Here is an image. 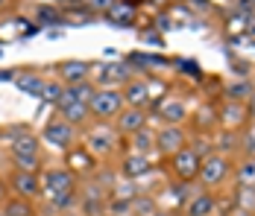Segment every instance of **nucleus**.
<instances>
[{
	"mask_svg": "<svg viewBox=\"0 0 255 216\" xmlns=\"http://www.w3.org/2000/svg\"><path fill=\"white\" fill-rule=\"evenodd\" d=\"M112 24H121V26H132V21L138 18V9L132 6V3H124V0H118V6L106 15Z\"/></svg>",
	"mask_w": 255,
	"mask_h": 216,
	"instance_id": "nucleus-21",
	"label": "nucleus"
},
{
	"mask_svg": "<svg viewBox=\"0 0 255 216\" xmlns=\"http://www.w3.org/2000/svg\"><path fill=\"white\" fill-rule=\"evenodd\" d=\"M12 190L18 193L21 199H35L41 190V178L32 169H15L12 172Z\"/></svg>",
	"mask_w": 255,
	"mask_h": 216,
	"instance_id": "nucleus-11",
	"label": "nucleus"
},
{
	"mask_svg": "<svg viewBox=\"0 0 255 216\" xmlns=\"http://www.w3.org/2000/svg\"><path fill=\"white\" fill-rule=\"evenodd\" d=\"M3 211L6 216H32V208H29V199H9L6 205H3Z\"/></svg>",
	"mask_w": 255,
	"mask_h": 216,
	"instance_id": "nucleus-29",
	"label": "nucleus"
},
{
	"mask_svg": "<svg viewBox=\"0 0 255 216\" xmlns=\"http://www.w3.org/2000/svg\"><path fill=\"white\" fill-rule=\"evenodd\" d=\"M200 164H203V158L191 146H185V149H179L176 155H170V169H173L176 181H194L200 175Z\"/></svg>",
	"mask_w": 255,
	"mask_h": 216,
	"instance_id": "nucleus-6",
	"label": "nucleus"
},
{
	"mask_svg": "<svg viewBox=\"0 0 255 216\" xmlns=\"http://www.w3.org/2000/svg\"><path fill=\"white\" fill-rule=\"evenodd\" d=\"M35 21L41 26H56V24H65V12L56 9V6H38L35 9Z\"/></svg>",
	"mask_w": 255,
	"mask_h": 216,
	"instance_id": "nucleus-25",
	"label": "nucleus"
},
{
	"mask_svg": "<svg viewBox=\"0 0 255 216\" xmlns=\"http://www.w3.org/2000/svg\"><path fill=\"white\" fill-rule=\"evenodd\" d=\"M44 141L50 146H59V149H71L74 141H77V129L68 120H62V117H53L44 126Z\"/></svg>",
	"mask_w": 255,
	"mask_h": 216,
	"instance_id": "nucleus-8",
	"label": "nucleus"
},
{
	"mask_svg": "<svg viewBox=\"0 0 255 216\" xmlns=\"http://www.w3.org/2000/svg\"><path fill=\"white\" fill-rule=\"evenodd\" d=\"M235 202H238V208L253 211V214H255V187L241 184V187H238V193H235Z\"/></svg>",
	"mask_w": 255,
	"mask_h": 216,
	"instance_id": "nucleus-30",
	"label": "nucleus"
},
{
	"mask_svg": "<svg viewBox=\"0 0 255 216\" xmlns=\"http://www.w3.org/2000/svg\"><path fill=\"white\" fill-rule=\"evenodd\" d=\"M235 175H238V184L255 187V158H244L238 164V169H235Z\"/></svg>",
	"mask_w": 255,
	"mask_h": 216,
	"instance_id": "nucleus-28",
	"label": "nucleus"
},
{
	"mask_svg": "<svg viewBox=\"0 0 255 216\" xmlns=\"http://www.w3.org/2000/svg\"><path fill=\"white\" fill-rule=\"evenodd\" d=\"M12 82H15V85H18L21 91H26V94H35V96H38L47 79H44V76H38V73H32V71H26V73H18V76H15Z\"/></svg>",
	"mask_w": 255,
	"mask_h": 216,
	"instance_id": "nucleus-22",
	"label": "nucleus"
},
{
	"mask_svg": "<svg viewBox=\"0 0 255 216\" xmlns=\"http://www.w3.org/2000/svg\"><path fill=\"white\" fill-rule=\"evenodd\" d=\"M211 144H214L211 138H200V141H197V144L191 146V149H194V152H197V155H200V158H203V161H205L208 155H214V152H211L214 146H211Z\"/></svg>",
	"mask_w": 255,
	"mask_h": 216,
	"instance_id": "nucleus-35",
	"label": "nucleus"
},
{
	"mask_svg": "<svg viewBox=\"0 0 255 216\" xmlns=\"http://www.w3.org/2000/svg\"><path fill=\"white\" fill-rule=\"evenodd\" d=\"M188 146V138H185V132H182V126H161L158 132H155V149L161 152V155H176L179 149H185Z\"/></svg>",
	"mask_w": 255,
	"mask_h": 216,
	"instance_id": "nucleus-9",
	"label": "nucleus"
},
{
	"mask_svg": "<svg viewBox=\"0 0 255 216\" xmlns=\"http://www.w3.org/2000/svg\"><path fill=\"white\" fill-rule=\"evenodd\" d=\"M158 208H155V199L147 196V193H138L135 202H132V216H153Z\"/></svg>",
	"mask_w": 255,
	"mask_h": 216,
	"instance_id": "nucleus-27",
	"label": "nucleus"
},
{
	"mask_svg": "<svg viewBox=\"0 0 255 216\" xmlns=\"http://www.w3.org/2000/svg\"><path fill=\"white\" fill-rule=\"evenodd\" d=\"M59 117L68 120L74 129H77V126H85V123H88L91 108H88L85 102H68V105H59Z\"/></svg>",
	"mask_w": 255,
	"mask_h": 216,
	"instance_id": "nucleus-19",
	"label": "nucleus"
},
{
	"mask_svg": "<svg viewBox=\"0 0 255 216\" xmlns=\"http://www.w3.org/2000/svg\"><path fill=\"white\" fill-rule=\"evenodd\" d=\"M229 216H255V214H253V211H244V208H235Z\"/></svg>",
	"mask_w": 255,
	"mask_h": 216,
	"instance_id": "nucleus-37",
	"label": "nucleus"
},
{
	"mask_svg": "<svg viewBox=\"0 0 255 216\" xmlns=\"http://www.w3.org/2000/svg\"><path fill=\"white\" fill-rule=\"evenodd\" d=\"M0 216H6V211H0Z\"/></svg>",
	"mask_w": 255,
	"mask_h": 216,
	"instance_id": "nucleus-42",
	"label": "nucleus"
},
{
	"mask_svg": "<svg viewBox=\"0 0 255 216\" xmlns=\"http://www.w3.org/2000/svg\"><path fill=\"white\" fill-rule=\"evenodd\" d=\"M241 149L247 158H255V123L244 129V138H241Z\"/></svg>",
	"mask_w": 255,
	"mask_h": 216,
	"instance_id": "nucleus-32",
	"label": "nucleus"
},
{
	"mask_svg": "<svg viewBox=\"0 0 255 216\" xmlns=\"http://www.w3.org/2000/svg\"><path fill=\"white\" fill-rule=\"evenodd\" d=\"M41 187L47 190V196H56V193H71L77 187V175L71 167H53L41 175Z\"/></svg>",
	"mask_w": 255,
	"mask_h": 216,
	"instance_id": "nucleus-7",
	"label": "nucleus"
},
{
	"mask_svg": "<svg viewBox=\"0 0 255 216\" xmlns=\"http://www.w3.org/2000/svg\"><path fill=\"white\" fill-rule=\"evenodd\" d=\"M56 3H62V6H77V3H82V0H56Z\"/></svg>",
	"mask_w": 255,
	"mask_h": 216,
	"instance_id": "nucleus-39",
	"label": "nucleus"
},
{
	"mask_svg": "<svg viewBox=\"0 0 255 216\" xmlns=\"http://www.w3.org/2000/svg\"><path fill=\"white\" fill-rule=\"evenodd\" d=\"M158 117L167 123V126H182V123L188 120V105H185V99H179V96L161 99V102H158Z\"/></svg>",
	"mask_w": 255,
	"mask_h": 216,
	"instance_id": "nucleus-13",
	"label": "nucleus"
},
{
	"mask_svg": "<svg viewBox=\"0 0 255 216\" xmlns=\"http://www.w3.org/2000/svg\"><path fill=\"white\" fill-rule=\"evenodd\" d=\"M0 205H6V184L0 181Z\"/></svg>",
	"mask_w": 255,
	"mask_h": 216,
	"instance_id": "nucleus-38",
	"label": "nucleus"
},
{
	"mask_svg": "<svg viewBox=\"0 0 255 216\" xmlns=\"http://www.w3.org/2000/svg\"><path fill=\"white\" fill-rule=\"evenodd\" d=\"M220 123H223L226 129H241V126L247 123V105L229 99V102L220 108Z\"/></svg>",
	"mask_w": 255,
	"mask_h": 216,
	"instance_id": "nucleus-18",
	"label": "nucleus"
},
{
	"mask_svg": "<svg viewBox=\"0 0 255 216\" xmlns=\"http://www.w3.org/2000/svg\"><path fill=\"white\" fill-rule=\"evenodd\" d=\"M141 129H147V111H144V108H132V105H127V108L115 117V132H118V135L132 138V135H138Z\"/></svg>",
	"mask_w": 255,
	"mask_h": 216,
	"instance_id": "nucleus-10",
	"label": "nucleus"
},
{
	"mask_svg": "<svg viewBox=\"0 0 255 216\" xmlns=\"http://www.w3.org/2000/svg\"><path fill=\"white\" fill-rule=\"evenodd\" d=\"M153 216H173V214H167V211H155Z\"/></svg>",
	"mask_w": 255,
	"mask_h": 216,
	"instance_id": "nucleus-40",
	"label": "nucleus"
},
{
	"mask_svg": "<svg viewBox=\"0 0 255 216\" xmlns=\"http://www.w3.org/2000/svg\"><path fill=\"white\" fill-rule=\"evenodd\" d=\"M85 6L97 15V12H103V15H109L115 6H118V0H85Z\"/></svg>",
	"mask_w": 255,
	"mask_h": 216,
	"instance_id": "nucleus-33",
	"label": "nucleus"
},
{
	"mask_svg": "<svg viewBox=\"0 0 255 216\" xmlns=\"http://www.w3.org/2000/svg\"><path fill=\"white\" fill-rule=\"evenodd\" d=\"M97 91V85H91V82H79V85H68L65 88V96H62V102L59 105H68V102H91V96ZM56 105V108H59Z\"/></svg>",
	"mask_w": 255,
	"mask_h": 216,
	"instance_id": "nucleus-20",
	"label": "nucleus"
},
{
	"mask_svg": "<svg viewBox=\"0 0 255 216\" xmlns=\"http://www.w3.org/2000/svg\"><path fill=\"white\" fill-rule=\"evenodd\" d=\"M229 158L226 155H208L203 164H200V184H203L205 190H211V187H217V184H223L226 178H229Z\"/></svg>",
	"mask_w": 255,
	"mask_h": 216,
	"instance_id": "nucleus-3",
	"label": "nucleus"
},
{
	"mask_svg": "<svg viewBox=\"0 0 255 216\" xmlns=\"http://www.w3.org/2000/svg\"><path fill=\"white\" fill-rule=\"evenodd\" d=\"M12 161L18 169H38V161H41V146H38V138L29 132L24 138L12 141Z\"/></svg>",
	"mask_w": 255,
	"mask_h": 216,
	"instance_id": "nucleus-2",
	"label": "nucleus"
},
{
	"mask_svg": "<svg viewBox=\"0 0 255 216\" xmlns=\"http://www.w3.org/2000/svg\"><path fill=\"white\" fill-rule=\"evenodd\" d=\"M150 169H153L150 158H147V155H135V152L127 155L124 164H121V172H124V178H129V181H138V178L150 175Z\"/></svg>",
	"mask_w": 255,
	"mask_h": 216,
	"instance_id": "nucleus-17",
	"label": "nucleus"
},
{
	"mask_svg": "<svg viewBox=\"0 0 255 216\" xmlns=\"http://www.w3.org/2000/svg\"><path fill=\"white\" fill-rule=\"evenodd\" d=\"M59 73H62L65 85H79V82H91L94 68H91L88 62H77V59H71V62H62V65H59Z\"/></svg>",
	"mask_w": 255,
	"mask_h": 216,
	"instance_id": "nucleus-15",
	"label": "nucleus"
},
{
	"mask_svg": "<svg viewBox=\"0 0 255 216\" xmlns=\"http://www.w3.org/2000/svg\"><path fill=\"white\" fill-rule=\"evenodd\" d=\"M50 202H53L56 211H68V208H74V205L79 202V196L74 190L71 193H56V196H50Z\"/></svg>",
	"mask_w": 255,
	"mask_h": 216,
	"instance_id": "nucleus-31",
	"label": "nucleus"
},
{
	"mask_svg": "<svg viewBox=\"0 0 255 216\" xmlns=\"http://www.w3.org/2000/svg\"><path fill=\"white\" fill-rule=\"evenodd\" d=\"M217 214V196L211 190H200L191 196V202L185 205V216H214Z\"/></svg>",
	"mask_w": 255,
	"mask_h": 216,
	"instance_id": "nucleus-14",
	"label": "nucleus"
},
{
	"mask_svg": "<svg viewBox=\"0 0 255 216\" xmlns=\"http://www.w3.org/2000/svg\"><path fill=\"white\" fill-rule=\"evenodd\" d=\"M91 114L100 117V120H109V117H118L124 108H127V99H124V91L118 88H97L91 102H88Z\"/></svg>",
	"mask_w": 255,
	"mask_h": 216,
	"instance_id": "nucleus-1",
	"label": "nucleus"
},
{
	"mask_svg": "<svg viewBox=\"0 0 255 216\" xmlns=\"http://www.w3.org/2000/svg\"><path fill=\"white\" fill-rule=\"evenodd\" d=\"M250 94H253V88H250L247 82H241V85H229V99H235V102H244Z\"/></svg>",
	"mask_w": 255,
	"mask_h": 216,
	"instance_id": "nucleus-34",
	"label": "nucleus"
},
{
	"mask_svg": "<svg viewBox=\"0 0 255 216\" xmlns=\"http://www.w3.org/2000/svg\"><path fill=\"white\" fill-rule=\"evenodd\" d=\"M65 88H68V85H65V82H56V79H47V82H44V88H41V99H44V102H47V105H59V102H62V96H65Z\"/></svg>",
	"mask_w": 255,
	"mask_h": 216,
	"instance_id": "nucleus-26",
	"label": "nucleus"
},
{
	"mask_svg": "<svg viewBox=\"0 0 255 216\" xmlns=\"http://www.w3.org/2000/svg\"><path fill=\"white\" fill-rule=\"evenodd\" d=\"M138 181H129V178H121L112 193H109V199H115V202H135V196H138Z\"/></svg>",
	"mask_w": 255,
	"mask_h": 216,
	"instance_id": "nucleus-24",
	"label": "nucleus"
},
{
	"mask_svg": "<svg viewBox=\"0 0 255 216\" xmlns=\"http://www.w3.org/2000/svg\"><path fill=\"white\" fill-rule=\"evenodd\" d=\"M79 205H82V214L85 216H103L106 214V205H109V193L103 190L100 184H91L88 190L82 193Z\"/></svg>",
	"mask_w": 255,
	"mask_h": 216,
	"instance_id": "nucleus-12",
	"label": "nucleus"
},
{
	"mask_svg": "<svg viewBox=\"0 0 255 216\" xmlns=\"http://www.w3.org/2000/svg\"><path fill=\"white\" fill-rule=\"evenodd\" d=\"M6 3H9V0H0V9H3V6H6Z\"/></svg>",
	"mask_w": 255,
	"mask_h": 216,
	"instance_id": "nucleus-41",
	"label": "nucleus"
},
{
	"mask_svg": "<svg viewBox=\"0 0 255 216\" xmlns=\"http://www.w3.org/2000/svg\"><path fill=\"white\" fill-rule=\"evenodd\" d=\"M85 149H88L91 155H97V158L115 155V149H118V132H115L112 126H94V129L85 135Z\"/></svg>",
	"mask_w": 255,
	"mask_h": 216,
	"instance_id": "nucleus-4",
	"label": "nucleus"
},
{
	"mask_svg": "<svg viewBox=\"0 0 255 216\" xmlns=\"http://www.w3.org/2000/svg\"><path fill=\"white\" fill-rule=\"evenodd\" d=\"M97 76H91L94 79V85L97 88H115V85H127L135 79V71H132V65L129 62H118V65H100V68H94Z\"/></svg>",
	"mask_w": 255,
	"mask_h": 216,
	"instance_id": "nucleus-5",
	"label": "nucleus"
},
{
	"mask_svg": "<svg viewBox=\"0 0 255 216\" xmlns=\"http://www.w3.org/2000/svg\"><path fill=\"white\" fill-rule=\"evenodd\" d=\"M0 135H3V129H0Z\"/></svg>",
	"mask_w": 255,
	"mask_h": 216,
	"instance_id": "nucleus-43",
	"label": "nucleus"
},
{
	"mask_svg": "<svg viewBox=\"0 0 255 216\" xmlns=\"http://www.w3.org/2000/svg\"><path fill=\"white\" fill-rule=\"evenodd\" d=\"M129 144H132V152H135V155H150V152L155 149V132L141 129L138 135L129 138Z\"/></svg>",
	"mask_w": 255,
	"mask_h": 216,
	"instance_id": "nucleus-23",
	"label": "nucleus"
},
{
	"mask_svg": "<svg viewBox=\"0 0 255 216\" xmlns=\"http://www.w3.org/2000/svg\"><path fill=\"white\" fill-rule=\"evenodd\" d=\"M124 99L132 108H144L150 102V82L147 79H132L124 85Z\"/></svg>",
	"mask_w": 255,
	"mask_h": 216,
	"instance_id": "nucleus-16",
	"label": "nucleus"
},
{
	"mask_svg": "<svg viewBox=\"0 0 255 216\" xmlns=\"http://www.w3.org/2000/svg\"><path fill=\"white\" fill-rule=\"evenodd\" d=\"M155 26H158V32H167L170 29V15H158V21H155Z\"/></svg>",
	"mask_w": 255,
	"mask_h": 216,
	"instance_id": "nucleus-36",
	"label": "nucleus"
}]
</instances>
